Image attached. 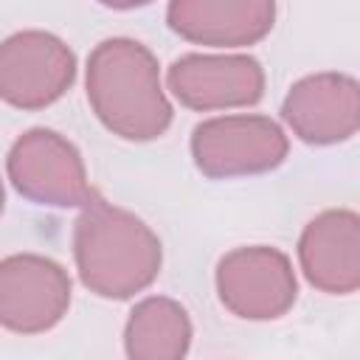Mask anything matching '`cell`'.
I'll return each mask as SVG.
<instances>
[{
	"label": "cell",
	"instance_id": "obj_1",
	"mask_svg": "<svg viewBox=\"0 0 360 360\" xmlns=\"http://www.w3.org/2000/svg\"><path fill=\"white\" fill-rule=\"evenodd\" d=\"M84 87L96 118L124 141H155L172 124L158 59L138 39L98 42L87 56Z\"/></svg>",
	"mask_w": 360,
	"mask_h": 360
},
{
	"label": "cell",
	"instance_id": "obj_2",
	"mask_svg": "<svg viewBox=\"0 0 360 360\" xmlns=\"http://www.w3.org/2000/svg\"><path fill=\"white\" fill-rule=\"evenodd\" d=\"M73 262L90 292L124 301L158 278L163 248L141 217L93 197L73 222Z\"/></svg>",
	"mask_w": 360,
	"mask_h": 360
},
{
	"label": "cell",
	"instance_id": "obj_3",
	"mask_svg": "<svg viewBox=\"0 0 360 360\" xmlns=\"http://www.w3.org/2000/svg\"><path fill=\"white\" fill-rule=\"evenodd\" d=\"M290 141L284 129L267 115H217L191 132L194 166L214 180L273 172L284 163Z\"/></svg>",
	"mask_w": 360,
	"mask_h": 360
},
{
	"label": "cell",
	"instance_id": "obj_4",
	"mask_svg": "<svg viewBox=\"0 0 360 360\" xmlns=\"http://www.w3.org/2000/svg\"><path fill=\"white\" fill-rule=\"evenodd\" d=\"M6 172L11 186L37 205L82 208L96 197L79 149L45 127L28 129L11 143Z\"/></svg>",
	"mask_w": 360,
	"mask_h": 360
},
{
	"label": "cell",
	"instance_id": "obj_5",
	"mask_svg": "<svg viewBox=\"0 0 360 360\" xmlns=\"http://www.w3.org/2000/svg\"><path fill=\"white\" fill-rule=\"evenodd\" d=\"M76 82V53L48 31H17L0 42V101L45 110Z\"/></svg>",
	"mask_w": 360,
	"mask_h": 360
},
{
	"label": "cell",
	"instance_id": "obj_6",
	"mask_svg": "<svg viewBox=\"0 0 360 360\" xmlns=\"http://www.w3.org/2000/svg\"><path fill=\"white\" fill-rule=\"evenodd\" d=\"M217 295L222 307L245 321L281 318L298 295L292 262L278 248L250 245L225 253L217 264Z\"/></svg>",
	"mask_w": 360,
	"mask_h": 360
},
{
	"label": "cell",
	"instance_id": "obj_7",
	"mask_svg": "<svg viewBox=\"0 0 360 360\" xmlns=\"http://www.w3.org/2000/svg\"><path fill=\"white\" fill-rule=\"evenodd\" d=\"M70 307L68 270L39 253H14L0 262V326L14 335L53 329Z\"/></svg>",
	"mask_w": 360,
	"mask_h": 360
},
{
	"label": "cell",
	"instance_id": "obj_8",
	"mask_svg": "<svg viewBox=\"0 0 360 360\" xmlns=\"http://www.w3.org/2000/svg\"><path fill=\"white\" fill-rule=\"evenodd\" d=\"M166 82L197 112L250 107L264 96V70L248 53H186L172 62Z\"/></svg>",
	"mask_w": 360,
	"mask_h": 360
},
{
	"label": "cell",
	"instance_id": "obj_9",
	"mask_svg": "<svg viewBox=\"0 0 360 360\" xmlns=\"http://www.w3.org/2000/svg\"><path fill=\"white\" fill-rule=\"evenodd\" d=\"M290 132L312 146L349 141L360 127V84L349 73H312L298 79L281 104Z\"/></svg>",
	"mask_w": 360,
	"mask_h": 360
},
{
	"label": "cell",
	"instance_id": "obj_10",
	"mask_svg": "<svg viewBox=\"0 0 360 360\" xmlns=\"http://www.w3.org/2000/svg\"><path fill=\"white\" fill-rule=\"evenodd\" d=\"M298 262L315 290L354 292L360 287V217L349 208H329L309 219L298 239Z\"/></svg>",
	"mask_w": 360,
	"mask_h": 360
},
{
	"label": "cell",
	"instance_id": "obj_11",
	"mask_svg": "<svg viewBox=\"0 0 360 360\" xmlns=\"http://www.w3.org/2000/svg\"><path fill=\"white\" fill-rule=\"evenodd\" d=\"M166 22L194 45L245 48L270 34L276 0H169Z\"/></svg>",
	"mask_w": 360,
	"mask_h": 360
},
{
	"label": "cell",
	"instance_id": "obj_12",
	"mask_svg": "<svg viewBox=\"0 0 360 360\" xmlns=\"http://www.w3.org/2000/svg\"><path fill=\"white\" fill-rule=\"evenodd\" d=\"M191 318L166 295L138 301L124 326V349L132 360H180L191 346Z\"/></svg>",
	"mask_w": 360,
	"mask_h": 360
},
{
	"label": "cell",
	"instance_id": "obj_13",
	"mask_svg": "<svg viewBox=\"0 0 360 360\" xmlns=\"http://www.w3.org/2000/svg\"><path fill=\"white\" fill-rule=\"evenodd\" d=\"M98 3L107 6V8L127 11V8H141V6H146V3H152V0H98Z\"/></svg>",
	"mask_w": 360,
	"mask_h": 360
},
{
	"label": "cell",
	"instance_id": "obj_14",
	"mask_svg": "<svg viewBox=\"0 0 360 360\" xmlns=\"http://www.w3.org/2000/svg\"><path fill=\"white\" fill-rule=\"evenodd\" d=\"M3 205H6V191H3V180H0V214H3Z\"/></svg>",
	"mask_w": 360,
	"mask_h": 360
}]
</instances>
